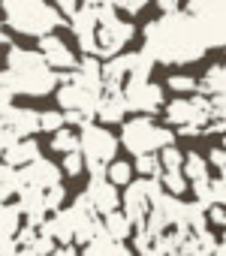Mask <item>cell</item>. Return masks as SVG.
Returning a JSON list of instances; mask_svg holds the SVG:
<instances>
[{
	"instance_id": "6da1fadb",
	"label": "cell",
	"mask_w": 226,
	"mask_h": 256,
	"mask_svg": "<svg viewBox=\"0 0 226 256\" xmlns=\"http://www.w3.org/2000/svg\"><path fill=\"white\" fill-rule=\"evenodd\" d=\"M154 64L163 66H184L196 64L208 48L193 24V18L178 10L169 16H157L145 24V48H142Z\"/></svg>"
},
{
	"instance_id": "7a4b0ae2",
	"label": "cell",
	"mask_w": 226,
	"mask_h": 256,
	"mask_svg": "<svg viewBox=\"0 0 226 256\" xmlns=\"http://www.w3.org/2000/svg\"><path fill=\"white\" fill-rule=\"evenodd\" d=\"M0 88L12 96H52L58 90V72L46 66L40 52L10 46L6 70H0Z\"/></svg>"
},
{
	"instance_id": "3957f363",
	"label": "cell",
	"mask_w": 226,
	"mask_h": 256,
	"mask_svg": "<svg viewBox=\"0 0 226 256\" xmlns=\"http://www.w3.org/2000/svg\"><path fill=\"white\" fill-rule=\"evenodd\" d=\"M0 10H4V24L22 36L42 40V36L54 34L60 24H66L58 16V10L52 4H46V0H6Z\"/></svg>"
},
{
	"instance_id": "277c9868",
	"label": "cell",
	"mask_w": 226,
	"mask_h": 256,
	"mask_svg": "<svg viewBox=\"0 0 226 256\" xmlns=\"http://www.w3.org/2000/svg\"><path fill=\"white\" fill-rule=\"evenodd\" d=\"M118 145H124L133 157H145V154H157L169 145H175V130L163 124H154V118H142L133 114L130 120L121 124V139Z\"/></svg>"
},
{
	"instance_id": "5b68a950",
	"label": "cell",
	"mask_w": 226,
	"mask_h": 256,
	"mask_svg": "<svg viewBox=\"0 0 226 256\" xmlns=\"http://www.w3.org/2000/svg\"><path fill=\"white\" fill-rule=\"evenodd\" d=\"M96 6V34H94V42H96V60L100 58H118L124 54V46L136 36V28L130 24V18H121L112 6V0H100Z\"/></svg>"
},
{
	"instance_id": "8992f818",
	"label": "cell",
	"mask_w": 226,
	"mask_h": 256,
	"mask_svg": "<svg viewBox=\"0 0 226 256\" xmlns=\"http://www.w3.org/2000/svg\"><path fill=\"white\" fill-rule=\"evenodd\" d=\"M118 154V136H112L106 126L100 124H88L82 126V136H78V157L84 163V172L94 175H102L106 166L115 160Z\"/></svg>"
},
{
	"instance_id": "52a82bcc",
	"label": "cell",
	"mask_w": 226,
	"mask_h": 256,
	"mask_svg": "<svg viewBox=\"0 0 226 256\" xmlns=\"http://www.w3.org/2000/svg\"><path fill=\"white\" fill-rule=\"evenodd\" d=\"M181 10L193 18L205 48H220L226 42V4L223 0H190Z\"/></svg>"
},
{
	"instance_id": "ba28073f",
	"label": "cell",
	"mask_w": 226,
	"mask_h": 256,
	"mask_svg": "<svg viewBox=\"0 0 226 256\" xmlns=\"http://www.w3.org/2000/svg\"><path fill=\"white\" fill-rule=\"evenodd\" d=\"M160 196H163V187H160L157 178H139V181H130V184L124 187V193H121V205H124L121 214L130 220L133 229H142V223H145L151 205H154Z\"/></svg>"
},
{
	"instance_id": "9c48e42d",
	"label": "cell",
	"mask_w": 226,
	"mask_h": 256,
	"mask_svg": "<svg viewBox=\"0 0 226 256\" xmlns=\"http://www.w3.org/2000/svg\"><path fill=\"white\" fill-rule=\"evenodd\" d=\"M163 118L169 124V130L175 126H196L202 130L205 124H211V108L205 96H175L172 102H163Z\"/></svg>"
},
{
	"instance_id": "30bf717a",
	"label": "cell",
	"mask_w": 226,
	"mask_h": 256,
	"mask_svg": "<svg viewBox=\"0 0 226 256\" xmlns=\"http://www.w3.org/2000/svg\"><path fill=\"white\" fill-rule=\"evenodd\" d=\"M121 96L127 112H136L142 118H151L154 112L163 108V88L157 82H124Z\"/></svg>"
},
{
	"instance_id": "8fae6325",
	"label": "cell",
	"mask_w": 226,
	"mask_h": 256,
	"mask_svg": "<svg viewBox=\"0 0 226 256\" xmlns=\"http://www.w3.org/2000/svg\"><path fill=\"white\" fill-rule=\"evenodd\" d=\"M58 106H60V114H82V118H88V120H94V108H96V100H100V94H94V90H88V88H82V84H72V82H64V84H58Z\"/></svg>"
},
{
	"instance_id": "7c38bea8",
	"label": "cell",
	"mask_w": 226,
	"mask_h": 256,
	"mask_svg": "<svg viewBox=\"0 0 226 256\" xmlns=\"http://www.w3.org/2000/svg\"><path fill=\"white\" fill-rule=\"evenodd\" d=\"M70 211V223H72V244H88L100 235V217L94 214V208L88 205V199L78 193L72 199V205H66Z\"/></svg>"
},
{
	"instance_id": "4fadbf2b",
	"label": "cell",
	"mask_w": 226,
	"mask_h": 256,
	"mask_svg": "<svg viewBox=\"0 0 226 256\" xmlns=\"http://www.w3.org/2000/svg\"><path fill=\"white\" fill-rule=\"evenodd\" d=\"M82 196L88 199V205L94 208L96 217H106V214H112V211L121 208V193L112 187L102 175H94V178L88 181V187H84Z\"/></svg>"
},
{
	"instance_id": "5bb4252c",
	"label": "cell",
	"mask_w": 226,
	"mask_h": 256,
	"mask_svg": "<svg viewBox=\"0 0 226 256\" xmlns=\"http://www.w3.org/2000/svg\"><path fill=\"white\" fill-rule=\"evenodd\" d=\"M36 52H40V58L46 60V66H48L52 72H70V70H76V54H72V48H70L58 34L42 36Z\"/></svg>"
},
{
	"instance_id": "9a60e30c",
	"label": "cell",
	"mask_w": 226,
	"mask_h": 256,
	"mask_svg": "<svg viewBox=\"0 0 226 256\" xmlns=\"http://www.w3.org/2000/svg\"><path fill=\"white\" fill-rule=\"evenodd\" d=\"M18 184H22V187H34V190L58 187V184H60V169H58V163H52L48 157H40V160H34L30 166L18 169Z\"/></svg>"
},
{
	"instance_id": "2e32d148",
	"label": "cell",
	"mask_w": 226,
	"mask_h": 256,
	"mask_svg": "<svg viewBox=\"0 0 226 256\" xmlns=\"http://www.w3.org/2000/svg\"><path fill=\"white\" fill-rule=\"evenodd\" d=\"M36 232H40L42 238H48L54 247H70V244H72V223H70V211H66V208H60V211L48 214Z\"/></svg>"
},
{
	"instance_id": "e0dca14e",
	"label": "cell",
	"mask_w": 226,
	"mask_h": 256,
	"mask_svg": "<svg viewBox=\"0 0 226 256\" xmlns=\"http://www.w3.org/2000/svg\"><path fill=\"white\" fill-rule=\"evenodd\" d=\"M94 118L100 120V126H108V124H124V118H127V106H124L121 90H102V94H100V100H96Z\"/></svg>"
},
{
	"instance_id": "ac0fdd59",
	"label": "cell",
	"mask_w": 226,
	"mask_h": 256,
	"mask_svg": "<svg viewBox=\"0 0 226 256\" xmlns=\"http://www.w3.org/2000/svg\"><path fill=\"white\" fill-rule=\"evenodd\" d=\"M42 154H40V145H36V139H22V142H12L10 148H4L0 151V163L4 166H10V169H24V166H30L34 160H40Z\"/></svg>"
},
{
	"instance_id": "d6986e66",
	"label": "cell",
	"mask_w": 226,
	"mask_h": 256,
	"mask_svg": "<svg viewBox=\"0 0 226 256\" xmlns=\"http://www.w3.org/2000/svg\"><path fill=\"white\" fill-rule=\"evenodd\" d=\"M196 90H199V96H223L226 94V66L223 64H211L205 72H202V78H196Z\"/></svg>"
},
{
	"instance_id": "ffe728a7",
	"label": "cell",
	"mask_w": 226,
	"mask_h": 256,
	"mask_svg": "<svg viewBox=\"0 0 226 256\" xmlns=\"http://www.w3.org/2000/svg\"><path fill=\"white\" fill-rule=\"evenodd\" d=\"M100 232H102L108 241H115V244H124V241L133 235V226H130V220H127L121 211H112V214L100 217Z\"/></svg>"
},
{
	"instance_id": "44dd1931",
	"label": "cell",
	"mask_w": 226,
	"mask_h": 256,
	"mask_svg": "<svg viewBox=\"0 0 226 256\" xmlns=\"http://www.w3.org/2000/svg\"><path fill=\"white\" fill-rule=\"evenodd\" d=\"M22 226L24 223H22V214H18L16 202H0V250L16 238V232Z\"/></svg>"
},
{
	"instance_id": "7402d4cb",
	"label": "cell",
	"mask_w": 226,
	"mask_h": 256,
	"mask_svg": "<svg viewBox=\"0 0 226 256\" xmlns=\"http://www.w3.org/2000/svg\"><path fill=\"white\" fill-rule=\"evenodd\" d=\"M82 256H133V253H130L127 244H115V241H108V238L100 232L94 241H88V244L82 247Z\"/></svg>"
},
{
	"instance_id": "603a6c76",
	"label": "cell",
	"mask_w": 226,
	"mask_h": 256,
	"mask_svg": "<svg viewBox=\"0 0 226 256\" xmlns=\"http://www.w3.org/2000/svg\"><path fill=\"white\" fill-rule=\"evenodd\" d=\"M181 175L187 184H196V181H208L211 172H208V163L199 151H187L184 154V163H181Z\"/></svg>"
},
{
	"instance_id": "cb8c5ba5",
	"label": "cell",
	"mask_w": 226,
	"mask_h": 256,
	"mask_svg": "<svg viewBox=\"0 0 226 256\" xmlns=\"http://www.w3.org/2000/svg\"><path fill=\"white\" fill-rule=\"evenodd\" d=\"M102 178L112 184V187H127L130 181H133V166L130 163H124V160H112L108 166H106V172H102Z\"/></svg>"
},
{
	"instance_id": "d4e9b609",
	"label": "cell",
	"mask_w": 226,
	"mask_h": 256,
	"mask_svg": "<svg viewBox=\"0 0 226 256\" xmlns=\"http://www.w3.org/2000/svg\"><path fill=\"white\" fill-rule=\"evenodd\" d=\"M48 148L54 151V154H60V157H66V154H76L78 151V136H76V130H58L54 136H52V142H48Z\"/></svg>"
},
{
	"instance_id": "484cf974",
	"label": "cell",
	"mask_w": 226,
	"mask_h": 256,
	"mask_svg": "<svg viewBox=\"0 0 226 256\" xmlns=\"http://www.w3.org/2000/svg\"><path fill=\"white\" fill-rule=\"evenodd\" d=\"M18 190H22V184H18V172L0 163V202H10V196L18 193Z\"/></svg>"
},
{
	"instance_id": "4316f807",
	"label": "cell",
	"mask_w": 226,
	"mask_h": 256,
	"mask_svg": "<svg viewBox=\"0 0 226 256\" xmlns=\"http://www.w3.org/2000/svg\"><path fill=\"white\" fill-rule=\"evenodd\" d=\"M160 160V172H181V163H184V151L178 145H169L157 154Z\"/></svg>"
},
{
	"instance_id": "83f0119b",
	"label": "cell",
	"mask_w": 226,
	"mask_h": 256,
	"mask_svg": "<svg viewBox=\"0 0 226 256\" xmlns=\"http://www.w3.org/2000/svg\"><path fill=\"white\" fill-rule=\"evenodd\" d=\"M166 84H169V90H175L178 96H187V94H193V90H196V78H193V76H187V72H169Z\"/></svg>"
},
{
	"instance_id": "f1b7e54d",
	"label": "cell",
	"mask_w": 226,
	"mask_h": 256,
	"mask_svg": "<svg viewBox=\"0 0 226 256\" xmlns=\"http://www.w3.org/2000/svg\"><path fill=\"white\" fill-rule=\"evenodd\" d=\"M42 202H46V211H48V214H54V211L66 208V187H64V184H58V187L42 190Z\"/></svg>"
},
{
	"instance_id": "f546056e",
	"label": "cell",
	"mask_w": 226,
	"mask_h": 256,
	"mask_svg": "<svg viewBox=\"0 0 226 256\" xmlns=\"http://www.w3.org/2000/svg\"><path fill=\"white\" fill-rule=\"evenodd\" d=\"M133 172H139L142 178H160V160H157V154L136 157V163H133Z\"/></svg>"
},
{
	"instance_id": "4dcf8cb0",
	"label": "cell",
	"mask_w": 226,
	"mask_h": 256,
	"mask_svg": "<svg viewBox=\"0 0 226 256\" xmlns=\"http://www.w3.org/2000/svg\"><path fill=\"white\" fill-rule=\"evenodd\" d=\"M64 126H66V124H64V114H60L58 108L40 112V130H42V133H52V136H54L58 130H64Z\"/></svg>"
},
{
	"instance_id": "1f68e13d",
	"label": "cell",
	"mask_w": 226,
	"mask_h": 256,
	"mask_svg": "<svg viewBox=\"0 0 226 256\" xmlns=\"http://www.w3.org/2000/svg\"><path fill=\"white\" fill-rule=\"evenodd\" d=\"M112 6H115V12H118L121 18H124V16L133 18V16H139L148 4H145V0H112Z\"/></svg>"
},
{
	"instance_id": "d6a6232c",
	"label": "cell",
	"mask_w": 226,
	"mask_h": 256,
	"mask_svg": "<svg viewBox=\"0 0 226 256\" xmlns=\"http://www.w3.org/2000/svg\"><path fill=\"white\" fill-rule=\"evenodd\" d=\"M58 169H60V175L78 178V175L84 172V163H82V157H78V151H76V154H66V157H64V163H60Z\"/></svg>"
},
{
	"instance_id": "836d02e7",
	"label": "cell",
	"mask_w": 226,
	"mask_h": 256,
	"mask_svg": "<svg viewBox=\"0 0 226 256\" xmlns=\"http://www.w3.org/2000/svg\"><path fill=\"white\" fill-rule=\"evenodd\" d=\"M205 163L214 169V175H223V166H226V154H223V148H220V145H214V148H211V154L205 157Z\"/></svg>"
},
{
	"instance_id": "e575fe53",
	"label": "cell",
	"mask_w": 226,
	"mask_h": 256,
	"mask_svg": "<svg viewBox=\"0 0 226 256\" xmlns=\"http://www.w3.org/2000/svg\"><path fill=\"white\" fill-rule=\"evenodd\" d=\"M54 10H58V16H60L64 22H70V18L78 12V4H76V0H58V6H54Z\"/></svg>"
},
{
	"instance_id": "d590c367",
	"label": "cell",
	"mask_w": 226,
	"mask_h": 256,
	"mask_svg": "<svg viewBox=\"0 0 226 256\" xmlns=\"http://www.w3.org/2000/svg\"><path fill=\"white\" fill-rule=\"evenodd\" d=\"M205 220L214 223V226H226V208H223V205H211V208L205 211Z\"/></svg>"
},
{
	"instance_id": "8d00e7d4",
	"label": "cell",
	"mask_w": 226,
	"mask_h": 256,
	"mask_svg": "<svg viewBox=\"0 0 226 256\" xmlns=\"http://www.w3.org/2000/svg\"><path fill=\"white\" fill-rule=\"evenodd\" d=\"M223 130H226V120H211L202 126V136H220Z\"/></svg>"
},
{
	"instance_id": "74e56055",
	"label": "cell",
	"mask_w": 226,
	"mask_h": 256,
	"mask_svg": "<svg viewBox=\"0 0 226 256\" xmlns=\"http://www.w3.org/2000/svg\"><path fill=\"white\" fill-rule=\"evenodd\" d=\"M178 136L181 139H196V136H202V130H196V126H178Z\"/></svg>"
},
{
	"instance_id": "f35d334b",
	"label": "cell",
	"mask_w": 226,
	"mask_h": 256,
	"mask_svg": "<svg viewBox=\"0 0 226 256\" xmlns=\"http://www.w3.org/2000/svg\"><path fill=\"white\" fill-rule=\"evenodd\" d=\"M48 256H78V253H76V247H54Z\"/></svg>"
},
{
	"instance_id": "ab89813d",
	"label": "cell",
	"mask_w": 226,
	"mask_h": 256,
	"mask_svg": "<svg viewBox=\"0 0 226 256\" xmlns=\"http://www.w3.org/2000/svg\"><path fill=\"white\" fill-rule=\"evenodd\" d=\"M211 256H226V247H223V241H220V244H217V250H214V253H211Z\"/></svg>"
}]
</instances>
